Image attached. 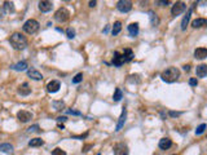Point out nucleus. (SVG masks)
Here are the masks:
<instances>
[{"label": "nucleus", "instance_id": "nucleus-1", "mask_svg": "<svg viewBox=\"0 0 207 155\" xmlns=\"http://www.w3.org/2000/svg\"><path fill=\"white\" fill-rule=\"evenodd\" d=\"M9 43L17 50H24L27 47V39L21 32H13L9 38Z\"/></svg>", "mask_w": 207, "mask_h": 155}, {"label": "nucleus", "instance_id": "nucleus-2", "mask_svg": "<svg viewBox=\"0 0 207 155\" xmlns=\"http://www.w3.org/2000/svg\"><path fill=\"white\" fill-rule=\"evenodd\" d=\"M160 78H162V80L166 83H174L180 78V70L177 67L171 66L168 68H166V70L160 74Z\"/></svg>", "mask_w": 207, "mask_h": 155}, {"label": "nucleus", "instance_id": "nucleus-3", "mask_svg": "<svg viewBox=\"0 0 207 155\" xmlns=\"http://www.w3.org/2000/svg\"><path fill=\"white\" fill-rule=\"evenodd\" d=\"M39 22L36 21V20H27L25 24H24V26H22V28H24V31L26 32V34H35L38 30H39Z\"/></svg>", "mask_w": 207, "mask_h": 155}, {"label": "nucleus", "instance_id": "nucleus-4", "mask_svg": "<svg viewBox=\"0 0 207 155\" xmlns=\"http://www.w3.org/2000/svg\"><path fill=\"white\" fill-rule=\"evenodd\" d=\"M69 18H70V12L66 8H60L55 13V20L57 22H60V24H64V22L69 21Z\"/></svg>", "mask_w": 207, "mask_h": 155}, {"label": "nucleus", "instance_id": "nucleus-5", "mask_svg": "<svg viewBox=\"0 0 207 155\" xmlns=\"http://www.w3.org/2000/svg\"><path fill=\"white\" fill-rule=\"evenodd\" d=\"M185 9H186V5H185V3H183V2H177V3H175L174 5H172L171 14L174 16V17H176V16L181 14V13H183Z\"/></svg>", "mask_w": 207, "mask_h": 155}, {"label": "nucleus", "instance_id": "nucleus-6", "mask_svg": "<svg viewBox=\"0 0 207 155\" xmlns=\"http://www.w3.org/2000/svg\"><path fill=\"white\" fill-rule=\"evenodd\" d=\"M128 146L123 142H119L114 146V155H128Z\"/></svg>", "mask_w": 207, "mask_h": 155}, {"label": "nucleus", "instance_id": "nucleus-7", "mask_svg": "<svg viewBox=\"0 0 207 155\" xmlns=\"http://www.w3.org/2000/svg\"><path fill=\"white\" fill-rule=\"evenodd\" d=\"M117 8H118L119 12L127 13L132 9V3L128 2V0H120V2L117 3Z\"/></svg>", "mask_w": 207, "mask_h": 155}, {"label": "nucleus", "instance_id": "nucleus-8", "mask_svg": "<svg viewBox=\"0 0 207 155\" xmlns=\"http://www.w3.org/2000/svg\"><path fill=\"white\" fill-rule=\"evenodd\" d=\"M17 118H18L20 122L27 123V122H30V120L32 119V114L30 111H26V110H20L18 113H17Z\"/></svg>", "mask_w": 207, "mask_h": 155}, {"label": "nucleus", "instance_id": "nucleus-9", "mask_svg": "<svg viewBox=\"0 0 207 155\" xmlns=\"http://www.w3.org/2000/svg\"><path fill=\"white\" fill-rule=\"evenodd\" d=\"M39 10L43 13H47V12H51L52 8H53V3L52 2H48V0H42V2H39Z\"/></svg>", "mask_w": 207, "mask_h": 155}, {"label": "nucleus", "instance_id": "nucleus-10", "mask_svg": "<svg viewBox=\"0 0 207 155\" xmlns=\"http://www.w3.org/2000/svg\"><path fill=\"white\" fill-rule=\"evenodd\" d=\"M60 88H61V84H60V82H57V80H52L47 85V90L49 93H56V92L60 90Z\"/></svg>", "mask_w": 207, "mask_h": 155}, {"label": "nucleus", "instance_id": "nucleus-11", "mask_svg": "<svg viewBox=\"0 0 207 155\" xmlns=\"http://www.w3.org/2000/svg\"><path fill=\"white\" fill-rule=\"evenodd\" d=\"M194 57H195V58H198V60L207 58V48H203V47L197 48V49L194 50Z\"/></svg>", "mask_w": 207, "mask_h": 155}, {"label": "nucleus", "instance_id": "nucleus-12", "mask_svg": "<svg viewBox=\"0 0 207 155\" xmlns=\"http://www.w3.org/2000/svg\"><path fill=\"white\" fill-rule=\"evenodd\" d=\"M195 74H197L198 78H205V76H207V65H206V64H202V65L197 66V68H195Z\"/></svg>", "mask_w": 207, "mask_h": 155}, {"label": "nucleus", "instance_id": "nucleus-13", "mask_svg": "<svg viewBox=\"0 0 207 155\" xmlns=\"http://www.w3.org/2000/svg\"><path fill=\"white\" fill-rule=\"evenodd\" d=\"M126 118H127V111H126V109H123V111H122V115L119 116V120H118V124H117V128L115 131L119 132L120 129L123 128V125L126 123Z\"/></svg>", "mask_w": 207, "mask_h": 155}, {"label": "nucleus", "instance_id": "nucleus-14", "mask_svg": "<svg viewBox=\"0 0 207 155\" xmlns=\"http://www.w3.org/2000/svg\"><path fill=\"white\" fill-rule=\"evenodd\" d=\"M122 57H123V61H124V64L126 62H131L132 60H134V52H132V49L130 48H126L124 52L122 53Z\"/></svg>", "mask_w": 207, "mask_h": 155}, {"label": "nucleus", "instance_id": "nucleus-15", "mask_svg": "<svg viewBox=\"0 0 207 155\" xmlns=\"http://www.w3.org/2000/svg\"><path fill=\"white\" fill-rule=\"evenodd\" d=\"M123 64H124V61H123L122 54H120L119 52H115V53H114V57H113V65L119 67V66H122Z\"/></svg>", "mask_w": 207, "mask_h": 155}, {"label": "nucleus", "instance_id": "nucleus-16", "mask_svg": "<svg viewBox=\"0 0 207 155\" xmlns=\"http://www.w3.org/2000/svg\"><path fill=\"white\" fill-rule=\"evenodd\" d=\"M27 75H28V78H31L34 80H42L43 79V75L38 70H35V68H30V70H27Z\"/></svg>", "mask_w": 207, "mask_h": 155}, {"label": "nucleus", "instance_id": "nucleus-17", "mask_svg": "<svg viewBox=\"0 0 207 155\" xmlns=\"http://www.w3.org/2000/svg\"><path fill=\"white\" fill-rule=\"evenodd\" d=\"M128 32L132 38L137 36V34H139V24L135 22V24H130L128 25Z\"/></svg>", "mask_w": 207, "mask_h": 155}, {"label": "nucleus", "instance_id": "nucleus-18", "mask_svg": "<svg viewBox=\"0 0 207 155\" xmlns=\"http://www.w3.org/2000/svg\"><path fill=\"white\" fill-rule=\"evenodd\" d=\"M172 146V141L168 138V137H164V138H162L159 141V147L162 149V150H167V149H170Z\"/></svg>", "mask_w": 207, "mask_h": 155}, {"label": "nucleus", "instance_id": "nucleus-19", "mask_svg": "<svg viewBox=\"0 0 207 155\" xmlns=\"http://www.w3.org/2000/svg\"><path fill=\"white\" fill-rule=\"evenodd\" d=\"M30 93H31V88L28 87L27 83H24L18 88V94H21V96H28Z\"/></svg>", "mask_w": 207, "mask_h": 155}, {"label": "nucleus", "instance_id": "nucleus-20", "mask_svg": "<svg viewBox=\"0 0 207 155\" xmlns=\"http://www.w3.org/2000/svg\"><path fill=\"white\" fill-rule=\"evenodd\" d=\"M10 68H12V70H16V71H24L27 68V62L26 61H20L18 64L10 66Z\"/></svg>", "mask_w": 207, "mask_h": 155}, {"label": "nucleus", "instance_id": "nucleus-21", "mask_svg": "<svg viewBox=\"0 0 207 155\" xmlns=\"http://www.w3.org/2000/svg\"><path fill=\"white\" fill-rule=\"evenodd\" d=\"M207 26V20L206 18H197L192 22V27L194 28H199V27H203Z\"/></svg>", "mask_w": 207, "mask_h": 155}, {"label": "nucleus", "instance_id": "nucleus-22", "mask_svg": "<svg viewBox=\"0 0 207 155\" xmlns=\"http://www.w3.org/2000/svg\"><path fill=\"white\" fill-rule=\"evenodd\" d=\"M0 151L5 154H12L13 153V146L10 143H0Z\"/></svg>", "mask_w": 207, "mask_h": 155}, {"label": "nucleus", "instance_id": "nucleus-23", "mask_svg": "<svg viewBox=\"0 0 207 155\" xmlns=\"http://www.w3.org/2000/svg\"><path fill=\"white\" fill-rule=\"evenodd\" d=\"M190 14H192V8L188 10V13L185 14V17L181 21V30H186V26L189 24V20H190Z\"/></svg>", "mask_w": 207, "mask_h": 155}, {"label": "nucleus", "instance_id": "nucleus-24", "mask_svg": "<svg viewBox=\"0 0 207 155\" xmlns=\"http://www.w3.org/2000/svg\"><path fill=\"white\" fill-rule=\"evenodd\" d=\"M3 8L5 9V12L7 13H13L14 12V4L12 2H4Z\"/></svg>", "mask_w": 207, "mask_h": 155}, {"label": "nucleus", "instance_id": "nucleus-25", "mask_svg": "<svg viewBox=\"0 0 207 155\" xmlns=\"http://www.w3.org/2000/svg\"><path fill=\"white\" fill-rule=\"evenodd\" d=\"M44 143V141L42 138H32L28 141V146H31V147H38V146H42Z\"/></svg>", "mask_w": 207, "mask_h": 155}, {"label": "nucleus", "instance_id": "nucleus-26", "mask_svg": "<svg viewBox=\"0 0 207 155\" xmlns=\"http://www.w3.org/2000/svg\"><path fill=\"white\" fill-rule=\"evenodd\" d=\"M52 106H53L55 110L61 111V110H64L65 109V103H64V101H53L52 102Z\"/></svg>", "mask_w": 207, "mask_h": 155}, {"label": "nucleus", "instance_id": "nucleus-27", "mask_svg": "<svg viewBox=\"0 0 207 155\" xmlns=\"http://www.w3.org/2000/svg\"><path fill=\"white\" fill-rule=\"evenodd\" d=\"M123 98V93H122V90H120V88H117L115 90H114V94H113V100L118 102Z\"/></svg>", "mask_w": 207, "mask_h": 155}, {"label": "nucleus", "instance_id": "nucleus-28", "mask_svg": "<svg viewBox=\"0 0 207 155\" xmlns=\"http://www.w3.org/2000/svg\"><path fill=\"white\" fill-rule=\"evenodd\" d=\"M120 30H122V24H120L119 21H117L115 24L113 25V30H111V34H113V35H118V34L120 32Z\"/></svg>", "mask_w": 207, "mask_h": 155}, {"label": "nucleus", "instance_id": "nucleus-29", "mask_svg": "<svg viewBox=\"0 0 207 155\" xmlns=\"http://www.w3.org/2000/svg\"><path fill=\"white\" fill-rule=\"evenodd\" d=\"M149 17H150V22H152V25H153V26H157V25L159 24L158 17H157V14L153 12V10H150V12H149Z\"/></svg>", "mask_w": 207, "mask_h": 155}, {"label": "nucleus", "instance_id": "nucleus-30", "mask_svg": "<svg viewBox=\"0 0 207 155\" xmlns=\"http://www.w3.org/2000/svg\"><path fill=\"white\" fill-rule=\"evenodd\" d=\"M66 35H67L69 39H74L75 38V30H74L73 27H69L66 30Z\"/></svg>", "mask_w": 207, "mask_h": 155}, {"label": "nucleus", "instance_id": "nucleus-31", "mask_svg": "<svg viewBox=\"0 0 207 155\" xmlns=\"http://www.w3.org/2000/svg\"><path fill=\"white\" fill-rule=\"evenodd\" d=\"M82 80H83V74L79 72V74H77V75L73 78V83H74V84H78V83L82 82Z\"/></svg>", "mask_w": 207, "mask_h": 155}, {"label": "nucleus", "instance_id": "nucleus-32", "mask_svg": "<svg viewBox=\"0 0 207 155\" xmlns=\"http://www.w3.org/2000/svg\"><path fill=\"white\" fill-rule=\"evenodd\" d=\"M206 128H207V125L203 123V124H201L199 127H197V129H195V135H202L203 132L206 131Z\"/></svg>", "mask_w": 207, "mask_h": 155}, {"label": "nucleus", "instance_id": "nucleus-33", "mask_svg": "<svg viewBox=\"0 0 207 155\" xmlns=\"http://www.w3.org/2000/svg\"><path fill=\"white\" fill-rule=\"evenodd\" d=\"M52 155H66V153L62 150V149H60V147H56L53 151H52Z\"/></svg>", "mask_w": 207, "mask_h": 155}, {"label": "nucleus", "instance_id": "nucleus-34", "mask_svg": "<svg viewBox=\"0 0 207 155\" xmlns=\"http://www.w3.org/2000/svg\"><path fill=\"white\" fill-rule=\"evenodd\" d=\"M189 84H190L192 87H195V85L198 84V80H197V78H190V79H189Z\"/></svg>", "mask_w": 207, "mask_h": 155}, {"label": "nucleus", "instance_id": "nucleus-35", "mask_svg": "<svg viewBox=\"0 0 207 155\" xmlns=\"http://www.w3.org/2000/svg\"><path fill=\"white\" fill-rule=\"evenodd\" d=\"M28 132H39V125H38V124L32 125V127L28 128Z\"/></svg>", "mask_w": 207, "mask_h": 155}, {"label": "nucleus", "instance_id": "nucleus-36", "mask_svg": "<svg viewBox=\"0 0 207 155\" xmlns=\"http://www.w3.org/2000/svg\"><path fill=\"white\" fill-rule=\"evenodd\" d=\"M5 13H7V12H5V9L3 7H0V18H3V17L5 16Z\"/></svg>", "mask_w": 207, "mask_h": 155}, {"label": "nucleus", "instance_id": "nucleus-37", "mask_svg": "<svg viewBox=\"0 0 207 155\" xmlns=\"http://www.w3.org/2000/svg\"><path fill=\"white\" fill-rule=\"evenodd\" d=\"M66 120H67L66 116H58V118H57V122H58V123H61V122H66Z\"/></svg>", "mask_w": 207, "mask_h": 155}, {"label": "nucleus", "instance_id": "nucleus-38", "mask_svg": "<svg viewBox=\"0 0 207 155\" xmlns=\"http://www.w3.org/2000/svg\"><path fill=\"white\" fill-rule=\"evenodd\" d=\"M69 114H73V115H80L79 111H75V110H67Z\"/></svg>", "mask_w": 207, "mask_h": 155}, {"label": "nucleus", "instance_id": "nucleus-39", "mask_svg": "<svg viewBox=\"0 0 207 155\" xmlns=\"http://www.w3.org/2000/svg\"><path fill=\"white\" fill-rule=\"evenodd\" d=\"M181 115V113H175V111H170V116H179Z\"/></svg>", "mask_w": 207, "mask_h": 155}, {"label": "nucleus", "instance_id": "nucleus-40", "mask_svg": "<svg viewBox=\"0 0 207 155\" xmlns=\"http://www.w3.org/2000/svg\"><path fill=\"white\" fill-rule=\"evenodd\" d=\"M157 4H158V5H162V7H163V5L170 4V2H157Z\"/></svg>", "mask_w": 207, "mask_h": 155}, {"label": "nucleus", "instance_id": "nucleus-41", "mask_svg": "<svg viewBox=\"0 0 207 155\" xmlns=\"http://www.w3.org/2000/svg\"><path fill=\"white\" fill-rule=\"evenodd\" d=\"M183 68H184L185 71H189V70H190V65H184Z\"/></svg>", "mask_w": 207, "mask_h": 155}, {"label": "nucleus", "instance_id": "nucleus-42", "mask_svg": "<svg viewBox=\"0 0 207 155\" xmlns=\"http://www.w3.org/2000/svg\"><path fill=\"white\" fill-rule=\"evenodd\" d=\"M96 4H97L96 2H89V7H91V8H93V7H96Z\"/></svg>", "mask_w": 207, "mask_h": 155}, {"label": "nucleus", "instance_id": "nucleus-43", "mask_svg": "<svg viewBox=\"0 0 207 155\" xmlns=\"http://www.w3.org/2000/svg\"><path fill=\"white\" fill-rule=\"evenodd\" d=\"M174 155H176V154H174Z\"/></svg>", "mask_w": 207, "mask_h": 155}]
</instances>
